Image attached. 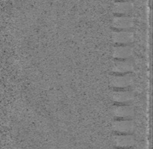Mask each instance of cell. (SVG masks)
<instances>
[{"mask_svg":"<svg viewBox=\"0 0 153 149\" xmlns=\"http://www.w3.org/2000/svg\"><path fill=\"white\" fill-rule=\"evenodd\" d=\"M133 10V4L130 1H119L114 3L113 11L117 15H129Z\"/></svg>","mask_w":153,"mask_h":149,"instance_id":"obj_7","label":"cell"},{"mask_svg":"<svg viewBox=\"0 0 153 149\" xmlns=\"http://www.w3.org/2000/svg\"><path fill=\"white\" fill-rule=\"evenodd\" d=\"M134 129V123L130 119L117 120L113 123V129L117 134H131Z\"/></svg>","mask_w":153,"mask_h":149,"instance_id":"obj_4","label":"cell"},{"mask_svg":"<svg viewBox=\"0 0 153 149\" xmlns=\"http://www.w3.org/2000/svg\"><path fill=\"white\" fill-rule=\"evenodd\" d=\"M113 100L119 105H127L133 100V94L130 91H117L113 94Z\"/></svg>","mask_w":153,"mask_h":149,"instance_id":"obj_9","label":"cell"},{"mask_svg":"<svg viewBox=\"0 0 153 149\" xmlns=\"http://www.w3.org/2000/svg\"><path fill=\"white\" fill-rule=\"evenodd\" d=\"M133 83V77L129 74L113 75L111 79V85L117 89H125L129 88Z\"/></svg>","mask_w":153,"mask_h":149,"instance_id":"obj_1","label":"cell"},{"mask_svg":"<svg viewBox=\"0 0 153 149\" xmlns=\"http://www.w3.org/2000/svg\"><path fill=\"white\" fill-rule=\"evenodd\" d=\"M117 149H132V148H117Z\"/></svg>","mask_w":153,"mask_h":149,"instance_id":"obj_11","label":"cell"},{"mask_svg":"<svg viewBox=\"0 0 153 149\" xmlns=\"http://www.w3.org/2000/svg\"><path fill=\"white\" fill-rule=\"evenodd\" d=\"M132 53L133 50L129 45H117L114 48L113 56L117 60L128 59Z\"/></svg>","mask_w":153,"mask_h":149,"instance_id":"obj_10","label":"cell"},{"mask_svg":"<svg viewBox=\"0 0 153 149\" xmlns=\"http://www.w3.org/2000/svg\"><path fill=\"white\" fill-rule=\"evenodd\" d=\"M112 40L117 45H128L133 42V34L129 30H117L113 32Z\"/></svg>","mask_w":153,"mask_h":149,"instance_id":"obj_3","label":"cell"},{"mask_svg":"<svg viewBox=\"0 0 153 149\" xmlns=\"http://www.w3.org/2000/svg\"><path fill=\"white\" fill-rule=\"evenodd\" d=\"M133 70V64L130 60H117L114 64L112 71L117 74L131 73Z\"/></svg>","mask_w":153,"mask_h":149,"instance_id":"obj_6","label":"cell"},{"mask_svg":"<svg viewBox=\"0 0 153 149\" xmlns=\"http://www.w3.org/2000/svg\"><path fill=\"white\" fill-rule=\"evenodd\" d=\"M120 1H128V0H120Z\"/></svg>","mask_w":153,"mask_h":149,"instance_id":"obj_12","label":"cell"},{"mask_svg":"<svg viewBox=\"0 0 153 149\" xmlns=\"http://www.w3.org/2000/svg\"><path fill=\"white\" fill-rule=\"evenodd\" d=\"M113 140L117 148H131L135 145V138L131 134H117Z\"/></svg>","mask_w":153,"mask_h":149,"instance_id":"obj_2","label":"cell"},{"mask_svg":"<svg viewBox=\"0 0 153 149\" xmlns=\"http://www.w3.org/2000/svg\"><path fill=\"white\" fill-rule=\"evenodd\" d=\"M133 25V18L129 15H117L112 21V27L116 30H129Z\"/></svg>","mask_w":153,"mask_h":149,"instance_id":"obj_5","label":"cell"},{"mask_svg":"<svg viewBox=\"0 0 153 149\" xmlns=\"http://www.w3.org/2000/svg\"><path fill=\"white\" fill-rule=\"evenodd\" d=\"M133 114V108L129 105H117L114 108V115L117 119H129Z\"/></svg>","mask_w":153,"mask_h":149,"instance_id":"obj_8","label":"cell"}]
</instances>
